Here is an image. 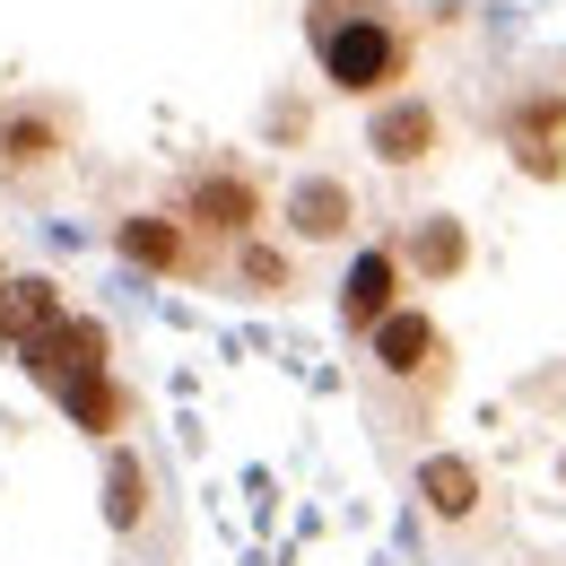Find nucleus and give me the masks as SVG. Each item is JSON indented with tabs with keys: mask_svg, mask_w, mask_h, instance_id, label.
<instances>
[{
	"mask_svg": "<svg viewBox=\"0 0 566 566\" xmlns=\"http://www.w3.org/2000/svg\"><path fill=\"white\" fill-rule=\"evenodd\" d=\"M305 44H314V62H323V87H332V96H357V105L401 96L410 71H419V35H410V18H392L384 0H305Z\"/></svg>",
	"mask_w": 566,
	"mask_h": 566,
	"instance_id": "nucleus-1",
	"label": "nucleus"
},
{
	"mask_svg": "<svg viewBox=\"0 0 566 566\" xmlns=\"http://www.w3.org/2000/svg\"><path fill=\"white\" fill-rule=\"evenodd\" d=\"M366 366H375V384H392V392L410 401V427H401V436H419L427 410H436V392L453 384V340H444V323H436L427 305H401L392 323H375Z\"/></svg>",
	"mask_w": 566,
	"mask_h": 566,
	"instance_id": "nucleus-2",
	"label": "nucleus"
},
{
	"mask_svg": "<svg viewBox=\"0 0 566 566\" xmlns=\"http://www.w3.org/2000/svg\"><path fill=\"white\" fill-rule=\"evenodd\" d=\"M175 218L201 235V244H244V235H262V184L244 175V166H192L184 175V192H175Z\"/></svg>",
	"mask_w": 566,
	"mask_h": 566,
	"instance_id": "nucleus-3",
	"label": "nucleus"
},
{
	"mask_svg": "<svg viewBox=\"0 0 566 566\" xmlns=\"http://www.w3.org/2000/svg\"><path fill=\"white\" fill-rule=\"evenodd\" d=\"M114 253L148 280H210V244L175 210H123L114 218Z\"/></svg>",
	"mask_w": 566,
	"mask_h": 566,
	"instance_id": "nucleus-4",
	"label": "nucleus"
},
{
	"mask_svg": "<svg viewBox=\"0 0 566 566\" xmlns=\"http://www.w3.org/2000/svg\"><path fill=\"white\" fill-rule=\"evenodd\" d=\"M436 148H444V114L427 105L419 87L366 105V157H375L384 175H419V166H436Z\"/></svg>",
	"mask_w": 566,
	"mask_h": 566,
	"instance_id": "nucleus-5",
	"label": "nucleus"
},
{
	"mask_svg": "<svg viewBox=\"0 0 566 566\" xmlns=\"http://www.w3.org/2000/svg\"><path fill=\"white\" fill-rule=\"evenodd\" d=\"M401 305H410L401 244H357L349 271H340V332H349V340H375V323H392Z\"/></svg>",
	"mask_w": 566,
	"mask_h": 566,
	"instance_id": "nucleus-6",
	"label": "nucleus"
},
{
	"mask_svg": "<svg viewBox=\"0 0 566 566\" xmlns=\"http://www.w3.org/2000/svg\"><path fill=\"white\" fill-rule=\"evenodd\" d=\"M410 489H419L427 523H444V532H489V471H480L471 453H419Z\"/></svg>",
	"mask_w": 566,
	"mask_h": 566,
	"instance_id": "nucleus-7",
	"label": "nucleus"
},
{
	"mask_svg": "<svg viewBox=\"0 0 566 566\" xmlns=\"http://www.w3.org/2000/svg\"><path fill=\"white\" fill-rule=\"evenodd\" d=\"M18 366H27L35 384L62 392V384H78V375H105V366H114V332H105L96 314H62L53 332H35V340L18 349Z\"/></svg>",
	"mask_w": 566,
	"mask_h": 566,
	"instance_id": "nucleus-8",
	"label": "nucleus"
},
{
	"mask_svg": "<svg viewBox=\"0 0 566 566\" xmlns=\"http://www.w3.org/2000/svg\"><path fill=\"white\" fill-rule=\"evenodd\" d=\"M496 132H505V148H514L523 175H541V184H558V175H566V96H558V87L514 96Z\"/></svg>",
	"mask_w": 566,
	"mask_h": 566,
	"instance_id": "nucleus-9",
	"label": "nucleus"
},
{
	"mask_svg": "<svg viewBox=\"0 0 566 566\" xmlns=\"http://www.w3.org/2000/svg\"><path fill=\"white\" fill-rule=\"evenodd\" d=\"M280 218H287L296 244H349L357 235V192L340 184V175H296L287 201H280Z\"/></svg>",
	"mask_w": 566,
	"mask_h": 566,
	"instance_id": "nucleus-10",
	"label": "nucleus"
},
{
	"mask_svg": "<svg viewBox=\"0 0 566 566\" xmlns=\"http://www.w3.org/2000/svg\"><path fill=\"white\" fill-rule=\"evenodd\" d=\"M71 157V114L62 105H0V175H44Z\"/></svg>",
	"mask_w": 566,
	"mask_h": 566,
	"instance_id": "nucleus-11",
	"label": "nucleus"
},
{
	"mask_svg": "<svg viewBox=\"0 0 566 566\" xmlns=\"http://www.w3.org/2000/svg\"><path fill=\"white\" fill-rule=\"evenodd\" d=\"M401 262H410V280H427V287L462 280V271H471V227L453 210H427L419 227L401 235Z\"/></svg>",
	"mask_w": 566,
	"mask_h": 566,
	"instance_id": "nucleus-12",
	"label": "nucleus"
},
{
	"mask_svg": "<svg viewBox=\"0 0 566 566\" xmlns=\"http://www.w3.org/2000/svg\"><path fill=\"white\" fill-rule=\"evenodd\" d=\"M148 514H157V480H148V462L132 444H114V453H105V532H114V541H140Z\"/></svg>",
	"mask_w": 566,
	"mask_h": 566,
	"instance_id": "nucleus-13",
	"label": "nucleus"
},
{
	"mask_svg": "<svg viewBox=\"0 0 566 566\" xmlns=\"http://www.w3.org/2000/svg\"><path fill=\"white\" fill-rule=\"evenodd\" d=\"M71 305H62V287L44 280V271H18V280H0V349H27L35 332H53Z\"/></svg>",
	"mask_w": 566,
	"mask_h": 566,
	"instance_id": "nucleus-14",
	"label": "nucleus"
},
{
	"mask_svg": "<svg viewBox=\"0 0 566 566\" xmlns=\"http://www.w3.org/2000/svg\"><path fill=\"white\" fill-rule=\"evenodd\" d=\"M53 401L71 410L78 436H123V427H132V392L114 384V366H105V375H78V384H62Z\"/></svg>",
	"mask_w": 566,
	"mask_h": 566,
	"instance_id": "nucleus-15",
	"label": "nucleus"
},
{
	"mask_svg": "<svg viewBox=\"0 0 566 566\" xmlns=\"http://www.w3.org/2000/svg\"><path fill=\"white\" fill-rule=\"evenodd\" d=\"M235 287H244V296H287V287H296V262H287L280 244L244 235V244H235Z\"/></svg>",
	"mask_w": 566,
	"mask_h": 566,
	"instance_id": "nucleus-16",
	"label": "nucleus"
},
{
	"mask_svg": "<svg viewBox=\"0 0 566 566\" xmlns=\"http://www.w3.org/2000/svg\"><path fill=\"white\" fill-rule=\"evenodd\" d=\"M0 280H9V262H0Z\"/></svg>",
	"mask_w": 566,
	"mask_h": 566,
	"instance_id": "nucleus-17",
	"label": "nucleus"
}]
</instances>
